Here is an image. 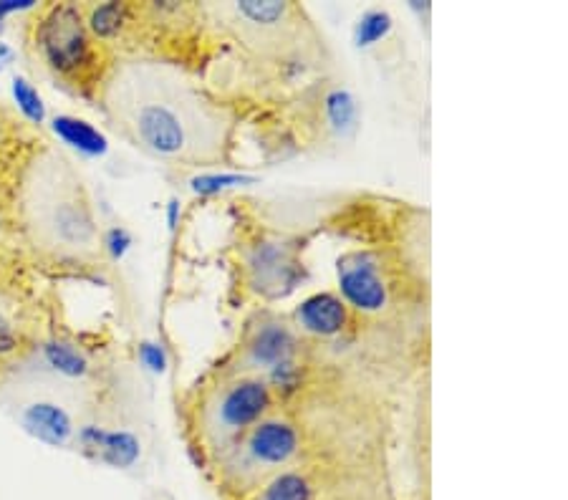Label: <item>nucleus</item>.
<instances>
[{
    "label": "nucleus",
    "instance_id": "nucleus-1",
    "mask_svg": "<svg viewBox=\"0 0 568 500\" xmlns=\"http://www.w3.org/2000/svg\"><path fill=\"white\" fill-rule=\"evenodd\" d=\"M114 127L147 155L175 162H208L220 155L225 119L172 66L132 61L107 86Z\"/></svg>",
    "mask_w": 568,
    "mask_h": 500
},
{
    "label": "nucleus",
    "instance_id": "nucleus-2",
    "mask_svg": "<svg viewBox=\"0 0 568 500\" xmlns=\"http://www.w3.org/2000/svg\"><path fill=\"white\" fill-rule=\"evenodd\" d=\"M23 220L38 248L84 258L99 248V228L84 185L56 152L38 157L23 182Z\"/></svg>",
    "mask_w": 568,
    "mask_h": 500
},
{
    "label": "nucleus",
    "instance_id": "nucleus-3",
    "mask_svg": "<svg viewBox=\"0 0 568 500\" xmlns=\"http://www.w3.org/2000/svg\"><path fill=\"white\" fill-rule=\"evenodd\" d=\"M273 410V394L266 379L238 377L215 389L200 410V427L210 447L238 442L253 425Z\"/></svg>",
    "mask_w": 568,
    "mask_h": 500
},
{
    "label": "nucleus",
    "instance_id": "nucleus-4",
    "mask_svg": "<svg viewBox=\"0 0 568 500\" xmlns=\"http://www.w3.org/2000/svg\"><path fill=\"white\" fill-rule=\"evenodd\" d=\"M36 48L43 64L64 79H84L96 61L94 36L86 28L84 11L74 3L43 8L36 23Z\"/></svg>",
    "mask_w": 568,
    "mask_h": 500
},
{
    "label": "nucleus",
    "instance_id": "nucleus-5",
    "mask_svg": "<svg viewBox=\"0 0 568 500\" xmlns=\"http://www.w3.org/2000/svg\"><path fill=\"white\" fill-rule=\"evenodd\" d=\"M339 288L341 301L351 309L374 314L387 306V283L379 271L377 256L367 250H354L339 258Z\"/></svg>",
    "mask_w": 568,
    "mask_h": 500
},
{
    "label": "nucleus",
    "instance_id": "nucleus-6",
    "mask_svg": "<svg viewBox=\"0 0 568 500\" xmlns=\"http://www.w3.org/2000/svg\"><path fill=\"white\" fill-rule=\"evenodd\" d=\"M245 266H248L250 286L271 298L286 296L301 278V263L296 261L291 245L286 243L255 245Z\"/></svg>",
    "mask_w": 568,
    "mask_h": 500
},
{
    "label": "nucleus",
    "instance_id": "nucleus-7",
    "mask_svg": "<svg viewBox=\"0 0 568 500\" xmlns=\"http://www.w3.org/2000/svg\"><path fill=\"white\" fill-rule=\"evenodd\" d=\"M301 437L286 417H263L245 432L243 455L255 468H281L298 453Z\"/></svg>",
    "mask_w": 568,
    "mask_h": 500
},
{
    "label": "nucleus",
    "instance_id": "nucleus-8",
    "mask_svg": "<svg viewBox=\"0 0 568 500\" xmlns=\"http://www.w3.org/2000/svg\"><path fill=\"white\" fill-rule=\"evenodd\" d=\"M293 352H296L293 331L278 321H268L250 334L243 359L248 369H278L291 362Z\"/></svg>",
    "mask_w": 568,
    "mask_h": 500
},
{
    "label": "nucleus",
    "instance_id": "nucleus-9",
    "mask_svg": "<svg viewBox=\"0 0 568 500\" xmlns=\"http://www.w3.org/2000/svg\"><path fill=\"white\" fill-rule=\"evenodd\" d=\"M79 442L84 445L86 453L94 455L101 463L112 465V468L127 470L142 455V445H139L137 437L127 430H101V427H84L79 432Z\"/></svg>",
    "mask_w": 568,
    "mask_h": 500
},
{
    "label": "nucleus",
    "instance_id": "nucleus-10",
    "mask_svg": "<svg viewBox=\"0 0 568 500\" xmlns=\"http://www.w3.org/2000/svg\"><path fill=\"white\" fill-rule=\"evenodd\" d=\"M21 425L28 435L51 447H64L74 437V420H71L69 412L56 402H46V399H38V402L23 407Z\"/></svg>",
    "mask_w": 568,
    "mask_h": 500
},
{
    "label": "nucleus",
    "instance_id": "nucleus-11",
    "mask_svg": "<svg viewBox=\"0 0 568 500\" xmlns=\"http://www.w3.org/2000/svg\"><path fill=\"white\" fill-rule=\"evenodd\" d=\"M296 321L303 331L316 336H336L349 321L346 304L334 293H314L296 311Z\"/></svg>",
    "mask_w": 568,
    "mask_h": 500
},
{
    "label": "nucleus",
    "instance_id": "nucleus-12",
    "mask_svg": "<svg viewBox=\"0 0 568 500\" xmlns=\"http://www.w3.org/2000/svg\"><path fill=\"white\" fill-rule=\"evenodd\" d=\"M54 132L59 134V139H64L69 147H74L76 152L86 157H101L107 155L109 142L107 137L94 127V124L84 122L79 117H69V114H61L54 119Z\"/></svg>",
    "mask_w": 568,
    "mask_h": 500
},
{
    "label": "nucleus",
    "instance_id": "nucleus-13",
    "mask_svg": "<svg viewBox=\"0 0 568 500\" xmlns=\"http://www.w3.org/2000/svg\"><path fill=\"white\" fill-rule=\"evenodd\" d=\"M129 16H132V8L127 3H101V6H91L84 11L86 28L96 41L117 38L127 28Z\"/></svg>",
    "mask_w": 568,
    "mask_h": 500
},
{
    "label": "nucleus",
    "instance_id": "nucleus-14",
    "mask_svg": "<svg viewBox=\"0 0 568 500\" xmlns=\"http://www.w3.org/2000/svg\"><path fill=\"white\" fill-rule=\"evenodd\" d=\"M43 359L48 367L64 377H84L89 372V359L84 357L79 346L69 344V341H48L43 346Z\"/></svg>",
    "mask_w": 568,
    "mask_h": 500
},
{
    "label": "nucleus",
    "instance_id": "nucleus-15",
    "mask_svg": "<svg viewBox=\"0 0 568 500\" xmlns=\"http://www.w3.org/2000/svg\"><path fill=\"white\" fill-rule=\"evenodd\" d=\"M326 114H329L331 127L339 134L354 132L356 117H359V109H356V99L346 89H336L326 96Z\"/></svg>",
    "mask_w": 568,
    "mask_h": 500
},
{
    "label": "nucleus",
    "instance_id": "nucleus-16",
    "mask_svg": "<svg viewBox=\"0 0 568 500\" xmlns=\"http://www.w3.org/2000/svg\"><path fill=\"white\" fill-rule=\"evenodd\" d=\"M263 500H314V488L301 473H281L268 483Z\"/></svg>",
    "mask_w": 568,
    "mask_h": 500
},
{
    "label": "nucleus",
    "instance_id": "nucleus-17",
    "mask_svg": "<svg viewBox=\"0 0 568 500\" xmlns=\"http://www.w3.org/2000/svg\"><path fill=\"white\" fill-rule=\"evenodd\" d=\"M389 31H392V16L387 11H382V8H372V11H367L356 21L354 41L359 48H367L382 41Z\"/></svg>",
    "mask_w": 568,
    "mask_h": 500
},
{
    "label": "nucleus",
    "instance_id": "nucleus-18",
    "mask_svg": "<svg viewBox=\"0 0 568 500\" xmlns=\"http://www.w3.org/2000/svg\"><path fill=\"white\" fill-rule=\"evenodd\" d=\"M13 99H16L18 109H21V114L28 122L43 124V119H46V107H43L41 94H38V89L31 81L23 79V76H16V79H13Z\"/></svg>",
    "mask_w": 568,
    "mask_h": 500
},
{
    "label": "nucleus",
    "instance_id": "nucleus-19",
    "mask_svg": "<svg viewBox=\"0 0 568 500\" xmlns=\"http://www.w3.org/2000/svg\"><path fill=\"white\" fill-rule=\"evenodd\" d=\"M255 177L250 175H238V172H208V175H197L192 177V190L197 195H213V192L228 190V187H238V185H253Z\"/></svg>",
    "mask_w": 568,
    "mask_h": 500
},
{
    "label": "nucleus",
    "instance_id": "nucleus-20",
    "mask_svg": "<svg viewBox=\"0 0 568 500\" xmlns=\"http://www.w3.org/2000/svg\"><path fill=\"white\" fill-rule=\"evenodd\" d=\"M18 341H21V336H18L16 321L8 314L6 306H0V357L16 352Z\"/></svg>",
    "mask_w": 568,
    "mask_h": 500
},
{
    "label": "nucleus",
    "instance_id": "nucleus-21",
    "mask_svg": "<svg viewBox=\"0 0 568 500\" xmlns=\"http://www.w3.org/2000/svg\"><path fill=\"white\" fill-rule=\"evenodd\" d=\"M139 359H142L144 367H147L149 372H154V374H165L167 364H170L165 346L154 344V341H144V344L139 346Z\"/></svg>",
    "mask_w": 568,
    "mask_h": 500
},
{
    "label": "nucleus",
    "instance_id": "nucleus-22",
    "mask_svg": "<svg viewBox=\"0 0 568 500\" xmlns=\"http://www.w3.org/2000/svg\"><path fill=\"white\" fill-rule=\"evenodd\" d=\"M101 245L107 248V253L112 256V261H119V258H124V253L132 248V235H129L124 228H112V230H107V233H104V238H101Z\"/></svg>",
    "mask_w": 568,
    "mask_h": 500
},
{
    "label": "nucleus",
    "instance_id": "nucleus-23",
    "mask_svg": "<svg viewBox=\"0 0 568 500\" xmlns=\"http://www.w3.org/2000/svg\"><path fill=\"white\" fill-rule=\"evenodd\" d=\"M31 8H36L33 0H0V28H3V21H6L11 13L31 11Z\"/></svg>",
    "mask_w": 568,
    "mask_h": 500
},
{
    "label": "nucleus",
    "instance_id": "nucleus-24",
    "mask_svg": "<svg viewBox=\"0 0 568 500\" xmlns=\"http://www.w3.org/2000/svg\"><path fill=\"white\" fill-rule=\"evenodd\" d=\"M13 59H16V51H13V48L8 46V43L0 41V71L8 69V66L13 64Z\"/></svg>",
    "mask_w": 568,
    "mask_h": 500
},
{
    "label": "nucleus",
    "instance_id": "nucleus-25",
    "mask_svg": "<svg viewBox=\"0 0 568 500\" xmlns=\"http://www.w3.org/2000/svg\"><path fill=\"white\" fill-rule=\"evenodd\" d=\"M177 220H180V203L170 200V205H167V223H170L172 230L177 228Z\"/></svg>",
    "mask_w": 568,
    "mask_h": 500
},
{
    "label": "nucleus",
    "instance_id": "nucleus-26",
    "mask_svg": "<svg viewBox=\"0 0 568 500\" xmlns=\"http://www.w3.org/2000/svg\"><path fill=\"white\" fill-rule=\"evenodd\" d=\"M0 137H3V117H0Z\"/></svg>",
    "mask_w": 568,
    "mask_h": 500
}]
</instances>
